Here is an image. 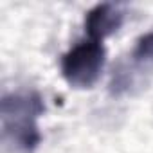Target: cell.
I'll list each match as a JSON object with an SVG mask.
<instances>
[{
  "instance_id": "cell-2",
  "label": "cell",
  "mask_w": 153,
  "mask_h": 153,
  "mask_svg": "<svg viewBox=\"0 0 153 153\" xmlns=\"http://www.w3.org/2000/svg\"><path fill=\"white\" fill-rule=\"evenodd\" d=\"M153 79V33L140 36L131 54L112 72L110 94L115 97L137 96Z\"/></svg>"
},
{
  "instance_id": "cell-1",
  "label": "cell",
  "mask_w": 153,
  "mask_h": 153,
  "mask_svg": "<svg viewBox=\"0 0 153 153\" xmlns=\"http://www.w3.org/2000/svg\"><path fill=\"white\" fill-rule=\"evenodd\" d=\"M45 112L43 99L36 92L9 94L2 99V135L4 144L16 151L31 153L40 144L38 117Z\"/></svg>"
},
{
  "instance_id": "cell-4",
  "label": "cell",
  "mask_w": 153,
  "mask_h": 153,
  "mask_svg": "<svg viewBox=\"0 0 153 153\" xmlns=\"http://www.w3.org/2000/svg\"><path fill=\"white\" fill-rule=\"evenodd\" d=\"M123 20H124V15L117 6L99 4L88 11V15L85 18V29H87L90 40L101 42L103 38L119 31V27L123 25Z\"/></svg>"
},
{
  "instance_id": "cell-3",
  "label": "cell",
  "mask_w": 153,
  "mask_h": 153,
  "mask_svg": "<svg viewBox=\"0 0 153 153\" xmlns=\"http://www.w3.org/2000/svg\"><path fill=\"white\" fill-rule=\"evenodd\" d=\"M105 65V47L101 42L87 40L74 45L61 58V74L76 88H92L101 78Z\"/></svg>"
}]
</instances>
